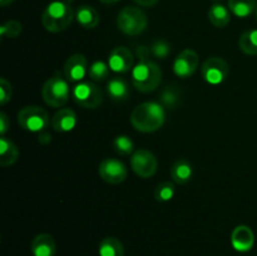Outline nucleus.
Instances as JSON below:
<instances>
[{
  "label": "nucleus",
  "instance_id": "1",
  "mask_svg": "<svg viewBox=\"0 0 257 256\" xmlns=\"http://www.w3.org/2000/svg\"><path fill=\"white\" fill-rule=\"evenodd\" d=\"M151 54V49L146 45H138L136 50L138 63L132 69V84L138 92H153L162 82V70L157 63L150 59Z\"/></svg>",
  "mask_w": 257,
  "mask_h": 256
},
{
  "label": "nucleus",
  "instance_id": "2",
  "mask_svg": "<svg viewBox=\"0 0 257 256\" xmlns=\"http://www.w3.org/2000/svg\"><path fill=\"white\" fill-rule=\"evenodd\" d=\"M165 107L157 102L141 103L131 113V124L142 133L156 132L165 124Z\"/></svg>",
  "mask_w": 257,
  "mask_h": 256
},
{
  "label": "nucleus",
  "instance_id": "3",
  "mask_svg": "<svg viewBox=\"0 0 257 256\" xmlns=\"http://www.w3.org/2000/svg\"><path fill=\"white\" fill-rule=\"evenodd\" d=\"M73 0L52 2L42 14V24L50 33H62L67 30L75 18L72 7Z\"/></svg>",
  "mask_w": 257,
  "mask_h": 256
},
{
  "label": "nucleus",
  "instance_id": "4",
  "mask_svg": "<svg viewBox=\"0 0 257 256\" xmlns=\"http://www.w3.org/2000/svg\"><path fill=\"white\" fill-rule=\"evenodd\" d=\"M147 15L137 7L123 8L117 15V28L125 35H140L147 29Z\"/></svg>",
  "mask_w": 257,
  "mask_h": 256
},
{
  "label": "nucleus",
  "instance_id": "5",
  "mask_svg": "<svg viewBox=\"0 0 257 256\" xmlns=\"http://www.w3.org/2000/svg\"><path fill=\"white\" fill-rule=\"evenodd\" d=\"M69 84L59 74L50 77L42 88V97L48 105L54 108L63 107L69 100Z\"/></svg>",
  "mask_w": 257,
  "mask_h": 256
},
{
  "label": "nucleus",
  "instance_id": "6",
  "mask_svg": "<svg viewBox=\"0 0 257 256\" xmlns=\"http://www.w3.org/2000/svg\"><path fill=\"white\" fill-rule=\"evenodd\" d=\"M49 115L47 110L38 105H27L18 113V123L28 132H44L49 125Z\"/></svg>",
  "mask_w": 257,
  "mask_h": 256
},
{
  "label": "nucleus",
  "instance_id": "7",
  "mask_svg": "<svg viewBox=\"0 0 257 256\" xmlns=\"http://www.w3.org/2000/svg\"><path fill=\"white\" fill-rule=\"evenodd\" d=\"M73 99L85 109H95L103 103V90L93 82H80L72 92Z\"/></svg>",
  "mask_w": 257,
  "mask_h": 256
},
{
  "label": "nucleus",
  "instance_id": "8",
  "mask_svg": "<svg viewBox=\"0 0 257 256\" xmlns=\"http://www.w3.org/2000/svg\"><path fill=\"white\" fill-rule=\"evenodd\" d=\"M131 167L137 176L142 178H150L157 172L158 161L151 151L140 148L133 152L131 158Z\"/></svg>",
  "mask_w": 257,
  "mask_h": 256
},
{
  "label": "nucleus",
  "instance_id": "9",
  "mask_svg": "<svg viewBox=\"0 0 257 256\" xmlns=\"http://www.w3.org/2000/svg\"><path fill=\"white\" fill-rule=\"evenodd\" d=\"M230 68L227 62L220 57H210L203 62L201 74L208 84H220L227 78Z\"/></svg>",
  "mask_w": 257,
  "mask_h": 256
},
{
  "label": "nucleus",
  "instance_id": "10",
  "mask_svg": "<svg viewBox=\"0 0 257 256\" xmlns=\"http://www.w3.org/2000/svg\"><path fill=\"white\" fill-rule=\"evenodd\" d=\"M100 178L110 185H119L124 182L128 176V170L122 161L117 158H104L98 168Z\"/></svg>",
  "mask_w": 257,
  "mask_h": 256
},
{
  "label": "nucleus",
  "instance_id": "11",
  "mask_svg": "<svg viewBox=\"0 0 257 256\" xmlns=\"http://www.w3.org/2000/svg\"><path fill=\"white\" fill-rule=\"evenodd\" d=\"M200 64L198 54L193 49H185L176 57L173 62V72L180 78H188L197 70Z\"/></svg>",
  "mask_w": 257,
  "mask_h": 256
},
{
  "label": "nucleus",
  "instance_id": "12",
  "mask_svg": "<svg viewBox=\"0 0 257 256\" xmlns=\"http://www.w3.org/2000/svg\"><path fill=\"white\" fill-rule=\"evenodd\" d=\"M133 64H135L133 53L127 47H115L110 52L108 65L113 72L120 73V74L128 73L135 68Z\"/></svg>",
  "mask_w": 257,
  "mask_h": 256
},
{
  "label": "nucleus",
  "instance_id": "13",
  "mask_svg": "<svg viewBox=\"0 0 257 256\" xmlns=\"http://www.w3.org/2000/svg\"><path fill=\"white\" fill-rule=\"evenodd\" d=\"M87 74V58L83 54H73L64 64V75L69 82H79Z\"/></svg>",
  "mask_w": 257,
  "mask_h": 256
},
{
  "label": "nucleus",
  "instance_id": "14",
  "mask_svg": "<svg viewBox=\"0 0 257 256\" xmlns=\"http://www.w3.org/2000/svg\"><path fill=\"white\" fill-rule=\"evenodd\" d=\"M231 243L238 252H247L255 243V235L248 226H236L231 233Z\"/></svg>",
  "mask_w": 257,
  "mask_h": 256
},
{
  "label": "nucleus",
  "instance_id": "15",
  "mask_svg": "<svg viewBox=\"0 0 257 256\" xmlns=\"http://www.w3.org/2000/svg\"><path fill=\"white\" fill-rule=\"evenodd\" d=\"M33 256H54L57 252V243L49 233H39L30 243Z\"/></svg>",
  "mask_w": 257,
  "mask_h": 256
},
{
  "label": "nucleus",
  "instance_id": "16",
  "mask_svg": "<svg viewBox=\"0 0 257 256\" xmlns=\"http://www.w3.org/2000/svg\"><path fill=\"white\" fill-rule=\"evenodd\" d=\"M52 127L57 132H70L77 125V114L69 108H62L52 118Z\"/></svg>",
  "mask_w": 257,
  "mask_h": 256
},
{
  "label": "nucleus",
  "instance_id": "17",
  "mask_svg": "<svg viewBox=\"0 0 257 256\" xmlns=\"http://www.w3.org/2000/svg\"><path fill=\"white\" fill-rule=\"evenodd\" d=\"M107 92L108 95L110 97V99L114 100V102H125L131 94L130 84H128L127 80L123 79V78H110L107 83Z\"/></svg>",
  "mask_w": 257,
  "mask_h": 256
},
{
  "label": "nucleus",
  "instance_id": "18",
  "mask_svg": "<svg viewBox=\"0 0 257 256\" xmlns=\"http://www.w3.org/2000/svg\"><path fill=\"white\" fill-rule=\"evenodd\" d=\"M193 175L192 165L185 158L176 161L171 167V178L177 185H186L190 182Z\"/></svg>",
  "mask_w": 257,
  "mask_h": 256
},
{
  "label": "nucleus",
  "instance_id": "19",
  "mask_svg": "<svg viewBox=\"0 0 257 256\" xmlns=\"http://www.w3.org/2000/svg\"><path fill=\"white\" fill-rule=\"evenodd\" d=\"M75 19L78 24L84 29H94L99 24V14L90 5H80L75 12Z\"/></svg>",
  "mask_w": 257,
  "mask_h": 256
},
{
  "label": "nucleus",
  "instance_id": "20",
  "mask_svg": "<svg viewBox=\"0 0 257 256\" xmlns=\"http://www.w3.org/2000/svg\"><path fill=\"white\" fill-rule=\"evenodd\" d=\"M19 157V150L12 140L2 136L0 138V166L8 167L14 165Z\"/></svg>",
  "mask_w": 257,
  "mask_h": 256
},
{
  "label": "nucleus",
  "instance_id": "21",
  "mask_svg": "<svg viewBox=\"0 0 257 256\" xmlns=\"http://www.w3.org/2000/svg\"><path fill=\"white\" fill-rule=\"evenodd\" d=\"M208 20L215 28H225L230 23V9L222 4H213L208 10Z\"/></svg>",
  "mask_w": 257,
  "mask_h": 256
},
{
  "label": "nucleus",
  "instance_id": "22",
  "mask_svg": "<svg viewBox=\"0 0 257 256\" xmlns=\"http://www.w3.org/2000/svg\"><path fill=\"white\" fill-rule=\"evenodd\" d=\"M98 252L99 256H124V247L117 237L108 236L100 241Z\"/></svg>",
  "mask_w": 257,
  "mask_h": 256
},
{
  "label": "nucleus",
  "instance_id": "23",
  "mask_svg": "<svg viewBox=\"0 0 257 256\" xmlns=\"http://www.w3.org/2000/svg\"><path fill=\"white\" fill-rule=\"evenodd\" d=\"M228 9L237 18H247L255 12L256 0H228Z\"/></svg>",
  "mask_w": 257,
  "mask_h": 256
},
{
  "label": "nucleus",
  "instance_id": "24",
  "mask_svg": "<svg viewBox=\"0 0 257 256\" xmlns=\"http://www.w3.org/2000/svg\"><path fill=\"white\" fill-rule=\"evenodd\" d=\"M181 100V92L177 85L170 84L162 89L160 94L161 104L168 109H173L178 105Z\"/></svg>",
  "mask_w": 257,
  "mask_h": 256
},
{
  "label": "nucleus",
  "instance_id": "25",
  "mask_svg": "<svg viewBox=\"0 0 257 256\" xmlns=\"http://www.w3.org/2000/svg\"><path fill=\"white\" fill-rule=\"evenodd\" d=\"M238 48L247 55H257V29L247 30L238 39Z\"/></svg>",
  "mask_w": 257,
  "mask_h": 256
},
{
  "label": "nucleus",
  "instance_id": "26",
  "mask_svg": "<svg viewBox=\"0 0 257 256\" xmlns=\"http://www.w3.org/2000/svg\"><path fill=\"white\" fill-rule=\"evenodd\" d=\"M109 65L105 64L102 60H97L88 69V75L93 82H103L109 77Z\"/></svg>",
  "mask_w": 257,
  "mask_h": 256
},
{
  "label": "nucleus",
  "instance_id": "27",
  "mask_svg": "<svg viewBox=\"0 0 257 256\" xmlns=\"http://www.w3.org/2000/svg\"><path fill=\"white\" fill-rule=\"evenodd\" d=\"M175 196V185L170 181L158 183L155 190V198L158 202H167Z\"/></svg>",
  "mask_w": 257,
  "mask_h": 256
},
{
  "label": "nucleus",
  "instance_id": "28",
  "mask_svg": "<svg viewBox=\"0 0 257 256\" xmlns=\"http://www.w3.org/2000/svg\"><path fill=\"white\" fill-rule=\"evenodd\" d=\"M113 148L115 152L120 156H128L135 150V143L128 136L120 135L117 136L113 141Z\"/></svg>",
  "mask_w": 257,
  "mask_h": 256
},
{
  "label": "nucleus",
  "instance_id": "29",
  "mask_svg": "<svg viewBox=\"0 0 257 256\" xmlns=\"http://www.w3.org/2000/svg\"><path fill=\"white\" fill-rule=\"evenodd\" d=\"M22 30L23 27L22 24H20V22L12 19L5 22L4 24L0 27V35H2L3 38H12V39H14V38H17L18 35L22 33Z\"/></svg>",
  "mask_w": 257,
  "mask_h": 256
},
{
  "label": "nucleus",
  "instance_id": "30",
  "mask_svg": "<svg viewBox=\"0 0 257 256\" xmlns=\"http://www.w3.org/2000/svg\"><path fill=\"white\" fill-rule=\"evenodd\" d=\"M151 53L157 59H166L171 53V45L166 40L157 39L151 44Z\"/></svg>",
  "mask_w": 257,
  "mask_h": 256
},
{
  "label": "nucleus",
  "instance_id": "31",
  "mask_svg": "<svg viewBox=\"0 0 257 256\" xmlns=\"http://www.w3.org/2000/svg\"><path fill=\"white\" fill-rule=\"evenodd\" d=\"M13 88L7 78H0V104L4 105L12 99Z\"/></svg>",
  "mask_w": 257,
  "mask_h": 256
},
{
  "label": "nucleus",
  "instance_id": "32",
  "mask_svg": "<svg viewBox=\"0 0 257 256\" xmlns=\"http://www.w3.org/2000/svg\"><path fill=\"white\" fill-rule=\"evenodd\" d=\"M10 128V119L4 112L0 113V135L5 136V133L9 131Z\"/></svg>",
  "mask_w": 257,
  "mask_h": 256
},
{
  "label": "nucleus",
  "instance_id": "33",
  "mask_svg": "<svg viewBox=\"0 0 257 256\" xmlns=\"http://www.w3.org/2000/svg\"><path fill=\"white\" fill-rule=\"evenodd\" d=\"M136 4L141 5V7H145V8H151L153 5H156L158 3V0H133Z\"/></svg>",
  "mask_w": 257,
  "mask_h": 256
},
{
  "label": "nucleus",
  "instance_id": "34",
  "mask_svg": "<svg viewBox=\"0 0 257 256\" xmlns=\"http://www.w3.org/2000/svg\"><path fill=\"white\" fill-rule=\"evenodd\" d=\"M50 135L47 132H40V136H39V142L43 143V145H47V143L50 142Z\"/></svg>",
  "mask_w": 257,
  "mask_h": 256
},
{
  "label": "nucleus",
  "instance_id": "35",
  "mask_svg": "<svg viewBox=\"0 0 257 256\" xmlns=\"http://www.w3.org/2000/svg\"><path fill=\"white\" fill-rule=\"evenodd\" d=\"M100 3H103V4L105 5H112V4H115V3L120 2V0H99Z\"/></svg>",
  "mask_w": 257,
  "mask_h": 256
},
{
  "label": "nucleus",
  "instance_id": "36",
  "mask_svg": "<svg viewBox=\"0 0 257 256\" xmlns=\"http://www.w3.org/2000/svg\"><path fill=\"white\" fill-rule=\"evenodd\" d=\"M13 2H14V0H0V5H2V7H8V5L12 4Z\"/></svg>",
  "mask_w": 257,
  "mask_h": 256
},
{
  "label": "nucleus",
  "instance_id": "37",
  "mask_svg": "<svg viewBox=\"0 0 257 256\" xmlns=\"http://www.w3.org/2000/svg\"><path fill=\"white\" fill-rule=\"evenodd\" d=\"M256 18H257V10H256Z\"/></svg>",
  "mask_w": 257,
  "mask_h": 256
}]
</instances>
